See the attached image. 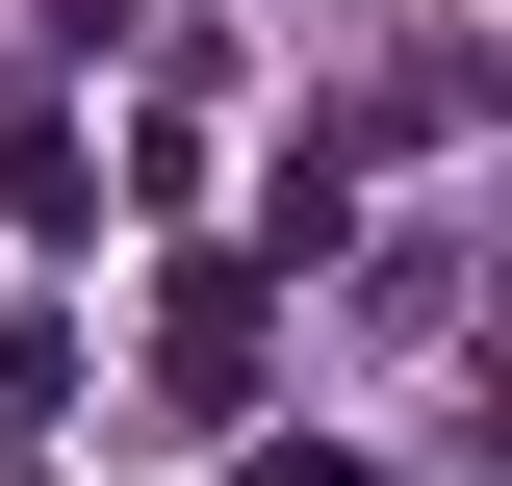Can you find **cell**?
Wrapping results in <instances>:
<instances>
[{
    "label": "cell",
    "instance_id": "3957f363",
    "mask_svg": "<svg viewBox=\"0 0 512 486\" xmlns=\"http://www.w3.org/2000/svg\"><path fill=\"white\" fill-rule=\"evenodd\" d=\"M231 486H410V461H333V435H256Z\"/></svg>",
    "mask_w": 512,
    "mask_h": 486
},
{
    "label": "cell",
    "instance_id": "6da1fadb",
    "mask_svg": "<svg viewBox=\"0 0 512 486\" xmlns=\"http://www.w3.org/2000/svg\"><path fill=\"white\" fill-rule=\"evenodd\" d=\"M256 307H282V282H256V256H231V231H205V256H180V282H154V384H180V410H205V435H231V410H256Z\"/></svg>",
    "mask_w": 512,
    "mask_h": 486
},
{
    "label": "cell",
    "instance_id": "7a4b0ae2",
    "mask_svg": "<svg viewBox=\"0 0 512 486\" xmlns=\"http://www.w3.org/2000/svg\"><path fill=\"white\" fill-rule=\"evenodd\" d=\"M77 205H103L77 180V103H0V231H77Z\"/></svg>",
    "mask_w": 512,
    "mask_h": 486
}]
</instances>
